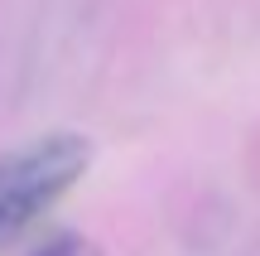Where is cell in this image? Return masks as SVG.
Masks as SVG:
<instances>
[{
  "mask_svg": "<svg viewBox=\"0 0 260 256\" xmlns=\"http://www.w3.org/2000/svg\"><path fill=\"white\" fill-rule=\"evenodd\" d=\"M87 160H92V150L73 131L39 135V140L15 145V150L0 155V251L15 247L82 179Z\"/></svg>",
  "mask_w": 260,
  "mask_h": 256,
  "instance_id": "6da1fadb",
  "label": "cell"
},
{
  "mask_svg": "<svg viewBox=\"0 0 260 256\" xmlns=\"http://www.w3.org/2000/svg\"><path fill=\"white\" fill-rule=\"evenodd\" d=\"M29 256H102L87 237H77V232H53V237H44Z\"/></svg>",
  "mask_w": 260,
  "mask_h": 256,
  "instance_id": "7a4b0ae2",
  "label": "cell"
}]
</instances>
